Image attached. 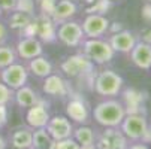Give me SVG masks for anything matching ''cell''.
<instances>
[{
    "instance_id": "obj_1",
    "label": "cell",
    "mask_w": 151,
    "mask_h": 149,
    "mask_svg": "<svg viewBox=\"0 0 151 149\" xmlns=\"http://www.w3.org/2000/svg\"><path fill=\"white\" fill-rule=\"evenodd\" d=\"M93 116L103 127H118L126 116V109L118 100H105L94 108Z\"/></svg>"
},
{
    "instance_id": "obj_2",
    "label": "cell",
    "mask_w": 151,
    "mask_h": 149,
    "mask_svg": "<svg viewBox=\"0 0 151 149\" xmlns=\"http://www.w3.org/2000/svg\"><path fill=\"white\" fill-rule=\"evenodd\" d=\"M82 54L87 57L93 64H105L114 58V49L111 48L109 42L97 39H87L82 42Z\"/></svg>"
},
{
    "instance_id": "obj_3",
    "label": "cell",
    "mask_w": 151,
    "mask_h": 149,
    "mask_svg": "<svg viewBox=\"0 0 151 149\" xmlns=\"http://www.w3.org/2000/svg\"><path fill=\"white\" fill-rule=\"evenodd\" d=\"M123 78L114 70H102L94 79V90L99 96L114 97L123 88Z\"/></svg>"
},
{
    "instance_id": "obj_4",
    "label": "cell",
    "mask_w": 151,
    "mask_h": 149,
    "mask_svg": "<svg viewBox=\"0 0 151 149\" xmlns=\"http://www.w3.org/2000/svg\"><path fill=\"white\" fill-rule=\"evenodd\" d=\"M93 67H94V64L84 54L70 55V57H68L61 63V70L66 73L69 78L88 76V75H91Z\"/></svg>"
},
{
    "instance_id": "obj_5",
    "label": "cell",
    "mask_w": 151,
    "mask_h": 149,
    "mask_svg": "<svg viewBox=\"0 0 151 149\" xmlns=\"http://www.w3.org/2000/svg\"><path fill=\"white\" fill-rule=\"evenodd\" d=\"M121 131L127 139L132 140H142L147 128H148V122L145 115L141 113H126L124 119L120 124Z\"/></svg>"
},
{
    "instance_id": "obj_6",
    "label": "cell",
    "mask_w": 151,
    "mask_h": 149,
    "mask_svg": "<svg viewBox=\"0 0 151 149\" xmlns=\"http://www.w3.org/2000/svg\"><path fill=\"white\" fill-rule=\"evenodd\" d=\"M0 79L5 85L11 90H18L21 87H24L27 83V79H29V72H27V67L23 66V64H18V63H14V64L2 69L0 72Z\"/></svg>"
},
{
    "instance_id": "obj_7",
    "label": "cell",
    "mask_w": 151,
    "mask_h": 149,
    "mask_svg": "<svg viewBox=\"0 0 151 149\" xmlns=\"http://www.w3.org/2000/svg\"><path fill=\"white\" fill-rule=\"evenodd\" d=\"M109 19L105 15L100 14H88L85 16V19L82 21V31H84V37L87 39H97L100 36H103L108 30H109Z\"/></svg>"
},
{
    "instance_id": "obj_8",
    "label": "cell",
    "mask_w": 151,
    "mask_h": 149,
    "mask_svg": "<svg viewBox=\"0 0 151 149\" xmlns=\"http://www.w3.org/2000/svg\"><path fill=\"white\" fill-rule=\"evenodd\" d=\"M96 149H127V137L117 127H106L96 142Z\"/></svg>"
},
{
    "instance_id": "obj_9",
    "label": "cell",
    "mask_w": 151,
    "mask_h": 149,
    "mask_svg": "<svg viewBox=\"0 0 151 149\" xmlns=\"http://www.w3.org/2000/svg\"><path fill=\"white\" fill-rule=\"evenodd\" d=\"M33 30H35V37L37 36L39 40L51 43L57 39V27L54 19L50 15L40 14L33 18Z\"/></svg>"
},
{
    "instance_id": "obj_10",
    "label": "cell",
    "mask_w": 151,
    "mask_h": 149,
    "mask_svg": "<svg viewBox=\"0 0 151 149\" xmlns=\"http://www.w3.org/2000/svg\"><path fill=\"white\" fill-rule=\"evenodd\" d=\"M57 39L64 43L66 46H78L82 39H84V31L81 24L75 21H64L57 29Z\"/></svg>"
},
{
    "instance_id": "obj_11",
    "label": "cell",
    "mask_w": 151,
    "mask_h": 149,
    "mask_svg": "<svg viewBox=\"0 0 151 149\" xmlns=\"http://www.w3.org/2000/svg\"><path fill=\"white\" fill-rule=\"evenodd\" d=\"M45 130L48 131V134L57 142V140H61V139H68V137H72V133H73V127L70 124V121L66 118V116H52L50 118Z\"/></svg>"
},
{
    "instance_id": "obj_12",
    "label": "cell",
    "mask_w": 151,
    "mask_h": 149,
    "mask_svg": "<svg viewBox=\"0 0 151 149\" xmlns=\"http://www.w3.org/2000/svg\"><path fill=\"white\" fill-rule=\"evenodd\" d=\"M15 52L23 60H32L35 57L42 55L44 48L37 37H21L15 46Z\"/></svg>"
},
{
    "instance_id": "obj_13",
    "label": "cell",
    "mask_w": 151,
    "mask_h": 149,
    "mask_svg": "<svg viewBox=\"0 0 151 149\" xmlns=\"http://www.w3.org/2000/svg\"><path fill=\"white\" fill-rule=\"evenodd\" d=\"M51 116L47 109V103L44 100L39 101L35 106H32V108H29V111L26 113V121L33 128H45Z\"/></svg>"
},
{
    "instance_id": "obj_14",
    "label": "cell",
    "mask_w": 151,
    "mask_h": 149,
    "mask_svg": "<svg viewBox=\"0 0 151 149\" xmlns=\"http://www.w3.org/2000/svg\"><path fill=\"white\" fill-rule=\"evenodd\" d=\"M109 42L111 48L114 49V52H130L133 49V46L136 45V36L129 31V30H121L118 33H112L111 39L108 40Z\"/></svg>"
},
{
    "instance_id": "obj_15",
    "label": "cell",
    "mask_w": 151,
    "mask_h": 149,
    "mask_svg": "<svg viewBox=\"0 0 151 149\" xmlns=\"http://www.w3.org/2000/svg\"><path fill=\"white\" fill-rule=\"evenodd\" d=\"M66 115L72 121L78 124H87L90 119V112H88V106L82 98H72L66 104Z\"/></svg>"
},
{
    "instance_id": "obj_16",
    "label": "cell",
    "mask_w": 151,
    "mask_h": 149,
    "mask_svg": "<svg viewBox=\"0 0 151 149\" xmlns=\"http://www.w3.org/2000/svg\"><path fill=\"white\" fill-rule=\"evenodd\" d=\"M132 63L144 70L151 69V43L147 42H136V45L130 51Z\"/></svg>"
},
{
    "instance_id": "obj_17",
    "label": "cell",
    "mask_w": 151,
    "mask_h": 149,
    "mask_svg": "<svg viewBox=\"0 0 151 149\" xmlns=\"http://www.w3.org/2000/svg\"><path fill=\"white\" fill-rule=\"evenodd\" d=\"M144 101L145 94L136 90H126L124 91V109L126 113H141L144 115Z\"/></svg>"
},
{
    "instance_id": "obj_18",
    "label": "cell",
    "mask_w": 151,
    "mask_h": 149,
    "mask_svg": "<svg viewBox=\"0 0 151 149\" xmlns=\"http://www.w3.org/2000/svg\"><path fill=\"white\" fill-rule=\"evenodd\" d=\"M78 12V6L75 5V2L72 0H60L55 3V8L52 11L51 18L54 19V23H64L69 21L72 16H75Z\"/></svg>"
},
{
    "instance_id": "obj_19",
    "label": "cell",
    "mask_w": 151,
    "mask_h": 149,
    "mask_svg": "<svg viewBox=\"0 0 151 149\" xmlns=\"http://www.w3.org/2000/svg\"><path fill=\"white\" fill-rule=\"evenodd\" d=\"M45 94L48 96H54V97H64L68 94L69 88H68V83L64 82V79L58 75H50L45 78L44 82V87H42Z\"/></svg>"
},
{
    "instance_id": "obj_20",
    "label": "cell",
    "mask_w": 151,
    "mask_h": 149,
    "mask_svg": "<svg viewBox=\"0 0 151 149\" xmlns=\"http://www.w3.org/2000/svg\"><path fill=\"white\" fill-rule=\"evenodd\" d=\"M14 100L17 101L18 106H21V108H32V106L37 104L39 101H42L36 91L30 87H27V85H24V87H21L18 90L14 91Z\"/></svg>"
},
{
    "instance_id": "obj_21",
    "label": "cell",
    "mask_w": 151,
    "mask_h": 149,
    "mask_svg": "<svg viewBox=\"0 0 151 149\" xmlns=\"http://www.w3.org/2000/svg\"><path fill=\"white\" fill-rule=\"evenodd\" d=\"M33 18H35V15H30V14H26V12H19V11H12V14L8 18V27L15 30V31L23 33L32 24Z\"/></svg>"
},
{
    "instance_id": "obj_22",
    "label": "cell",
    "mask_w": 151,
    "mask_h": 149,
    "mask_svg": "<svg viewBox=\"0 0 151 149\" xmlns=\"http://www.w3.org/2000/svg\"><path fill=\"white\" fill-rule=\"evenodd\" d=\"M29 70L37 76V78H47L50 75H52V64H51V61L47 60L45 57H35L32 60H29Z\"/></svg>"
},
{
    "instance_id": "obj_23",
    "label": "cell",
    "mask_w": 151,
    "mask_h": 149,
    "mask_svg": "<svg viewBox=\"0 0 151 149\" xmlns=\"http://www.w3.org/2000/svg\"><path fill=\"white\" fill-rule=\"evenodd\" d=\"M55 140L45 128H36L32 134V149H54Z\"/></svg>"
},
{
    "instance_id": "obj_24",
    "label": "cell",
    "mask_w": 151,
    "mask_h": 149,
    "mask_svg": "<svg viewBox=\"0 0 151 149\" xmlns=\"http://www.w3.org/2000/svg\"><path fill=\"white\" fill-rule=\"evenodd\" d=\"M32 134L29 128H18L12 133L11 143L15 149H32Z\"/></svg>"
},
{
    "instance_id": "obj_25",
    "label": "cell",
    "mask_w": 151,
    "mask_h": 149,
    "mask_svg": "<svg viewBox=\"0 0 151 149\" xmlns=\"http://www.w3.org/2000/svg\"><path fill=\"white\" fill-rule=\"evenodd\" d=\"M73 139L79 143V146H94V133L90 127L81 125L73 130Z\"/></svg>"
},
{
    "instance_id": "obj_26",
    "label": "cell",
    "mask_w": 151,
    "mask_h": 149,
    "mask_svg": "<svg viewBox=\"0 0 151 149\" xmlns=\"http://www.w3.org/2000/svg\"><path fill=\"white\" fill-rule=\"evenodd\" d=\"M17 52L8 45H0V69H5L15 63Z\"/></svg>"
},
{
    "instance_id": "obj_27",
    "label": "cell",
    "mask_w": 151,
    "mask_h": 149,
    "mask_svg": "<svg viewBox=\"0 0 151 149\" xmlns=\"http://www.w3.org/2000/svg\"><path fill=\"white\" fill-rule=\"evenodd\" d=\"M111 0H96V3L91 6V8H88L87 9V12H90V14H100V15H103L108 9L111 8Z\"/></svg>"
},
{
    "instance_id": "obj_28",
    "label": "cell",
    "mask_w": 151,
    "mask_h": 149,
    "mask_svg": "<svg viewBox=\"0 0 151 149\" xmlns=\"http://www.w3.org/2000/svg\"><path fill=\"white\" fill-rule=\"evenodd\" d=\"M14 100V90H11L3 82L0 83V104L8 106Z\"/></svg>"
},
{
    "instance_id": "obj_29",
    "label": "cell",
    "mask_w": 151,
    "mask_h": 149,
    "mask_svg": "<svg viewBox=\"0 0 151 149\" xmlns=\"http://www.w3.org/2000/svg\"><path fill=\"white\" fill-rule=\"evenodd\" d=\"M58 2V0H35V3L39 6L40 12L45 14V15H52V11L55 8V3Z\"/></svg>"
},
{
    "instance_id": "obj_30",
    "label": "cell",
    "mask_w": 151,
    "mask_h": 149,
    "mask_svg": "<svg viewBox=\"0 0 151 149\" xmlns=\"http://www.w3.org/2000/svg\"><path fill=\"white\" fill-rule=\"evenodd\" d=\"M54 149H81V146H79V143L75 139L68 137V139L57 140L55 145H54Z\"/></svg>"
},
{
    "instance_id": "obj_31",
    "label": "cell",
    "mask_w": 151,
    "mask_h": 149,
    "mask_svg": "<svg viewBox=\"0 0 151 149\" xmlns=\"http://www.w3.org/2000/svg\"><path fill=\"white\" fill-rule=\"evenodd\" d=\"M15 11L33 15V12H35V0H17Z\"/></svg>"
},
{
    "instance_id": "obj_32",
    "label": "cell",
    "mask_w": 151,
    "mask_h": 149,
    "mask_svg": "<svg viewBox=\"0 0 151 149\" xmlns=\"http://www.w3.org/2000/svg\"><path fill=\"white\" fill-rule=\"evenodd\" d=\"M17 6V0H0V9L2 11H15Z\"/></svg>"
},
{
    "instance_id": "obj_33",
    "label": "cell",
    "mask_w": 151,
    "mask_h": 149,
    "mask_svg": "<svg viewBox=\"0 0 151 149\" xmlns=\"http://www.w3.org/2000/svg\"><path fill=\"white\" fill-rule=\"evenodd\" d=\"M8 124V106L0 104V128Z\"/></svg>"
},
{
    "instance_id": "obj_34",
    "label": "cell",
    "mask_w": 151,
    "mask_h": 149,
    "mask_svg": "<svg viewBox=\"0 0 151 149\" xmlns=\"http://www.w3.org/2000/svg\"><path fill=\"white\" fill-rule=\"evenodd\" d=\"M8 34H9V29L6 24H3L2 21H0V45H3L6 39H8Z\"/></svg>"
},
{
    "instance_id": "obj_35",
    "label": "cell",
    "mask_w": 151,
    "mask_h": 149,
    "mask_svg": "<svg viewBox=\"0 0 151 149\" xmlns=\"http://www.w3.org/2000/svg\"><path fill=\"white\" fill-rule=\"evenodd\" d=\"M142 18L145 21H151V3H147L142 8Z\"/></svg>"
},
{
    "instance_id": "obj_36",
    "label": "cell",
    "mask_w": 151,
    "mask_h": 149,
    "mask_svg": "<svg viewBox=\"0 0 151 149\" xmlns=\"http://www.w3.org/2000/svg\"><path fill=\"white\" fill-rule=\"evenodd\" d=\"M121 30H123L121 24H120V23H114L112 27L109 26V30H108V31H111V33H118V31H121Z\"/></svg>"
},
{
    "instance_id": "obj_37",
    "label": "cell",
    "mask_w": 151,
    "mask_h": 149,
    "mask_svg": "<svg viewBox=\"0 0 151 149\" xmlns=\"http://www.w3.org/2000/svg\"><path fill=\"white\" fill-rule=\"evenodd\" d=\"M129 149H150L147 145H144V143H135V145H132Z\"/></svg>"
},
{
    "instance_id": "obj_38",
    "label": "cell",
    "mask_w": 151,
    "mask_h": 149,
    "mask_svg": "<svg viewBox=\"0 0 151 149\" xmlns=\"http://www.w3.org/2000/svg\"><path fill=\"white\" fill-rule=\"evenodd\" d=\"M0 149H6V140L2 136V133H0Z\"/></svg>"
},
{
    "instance_id": "obj_39",
    "label": "cell",
    "mask_w": 151,
    "mask_h": 149,
    "mask_svg": "<svg viewBox=\"0 0 151 149\" xmlns=\"http://www.w3.org/2000/svg\"><path fill=\"white\" fill-rule=\"evenodd\" d=\"M81 149H96V146H81Z\"/></svg>"
},
{
    "instance_id": "obj_40",
    "label": "cell",
    "mask_w": 151,
    "mask_h": 149,
    "mask_svg": "<svg viewBox=\"0 0 151 149\" xmlns=\"http://www.w3.org/2000/svg\"><path fill=\"white\" fill-rule=\"evenodd\" d=\"M111 2H120V0H111Z\"/></svg>"
},
{
    "instance_id": "obj_41",
    "label": "cell",
    "mask_w": 151,
    "mask_h": 149,
    "mask_svg": "<svg viewBox=\"0 0 151 149\" xmlns=\"http://www.w3.org/2000/svg\"><path fill=\"white\" fill-rule=\"evenodd\" d=\"M2 12H3V11H2V9H0V16H2Z\"/></svg>"
},
{
    "instance_id": "obj_42",
    "label": "cell",
    "mask_w": 151,
    "mask_h": 149,
    "mask_svg": "<svg viewBox=\"0 0 151 149\" xmlns=\"http://www.w3.org/2000/svg\"><path fill=\"white\" fill-rule=\"evenodd\" d=\"M148 3H151V0H148Z\"/></svg>"
}]
</instances>
